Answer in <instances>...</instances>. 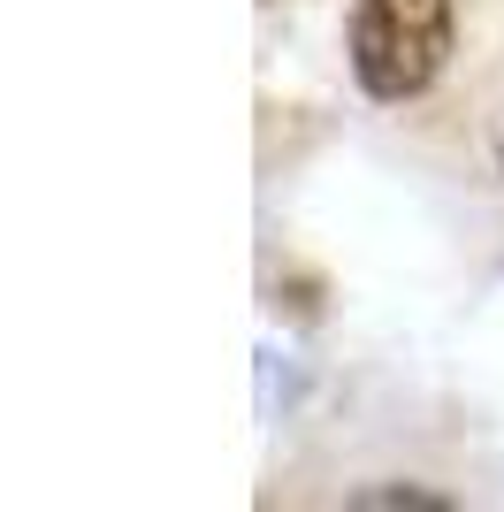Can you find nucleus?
Masks as SVG:
<instances>
[{"mask_svg": "<svg viewBox=\"0 0 504 512\" xmlns=\"http://www.w3.org/2000/svg\"><path fill=\"white\" fill-rule=\"evenodd\" d=\"M459 8L451 0H352L344 16V62L352 85L382 107H405L451 69Z\"/></svg>", "mask_w": 504, "mask_h": 512, "instance_id": "nucleus-1", "label": "nucleus"}, {"mask_svg": "<svg viewBox=\"0 0 504 512\" xmlns=\"http://www.w3.org/2000/svg\"><path fill=\"white\" fill-rule=\"evenodd\" d=\"M344 505H359V512H451V497L428 490V482H359V490H344Z\"/></svg>", "mask_w": 504, "mask_h": 512, "instance_id": "nucleus-2", "label": "nucleus"}, {"mask_svg": "<svg viewBox=\"0 0 504 512\" xmlns=\"http://www.w3.org/2000/svg\"><path fill=\"white\" fill-rule=\"evenodd\" d=\"M275 306H291L298 321H321V283L314 276H275Z\"/></svg>", "mask_w": 504, "mask_h": 512, "instance_id": "nucleus-3", "label": "nucleus"}, {"mask_svg": "<svg viewBox=\"0 0 504 512\" xmlns=\"http://www.w3.org/2000/svg\"><path fill=\"white\" fill-rule=\"evenodd\" d=\"M489 161H497V176H504V100L489 107Z\"/></svg>", "mask_w": 504, "mask_h": 512, "instance_id": "nucleus-4", "label": "nucleus"}]
</instances>
